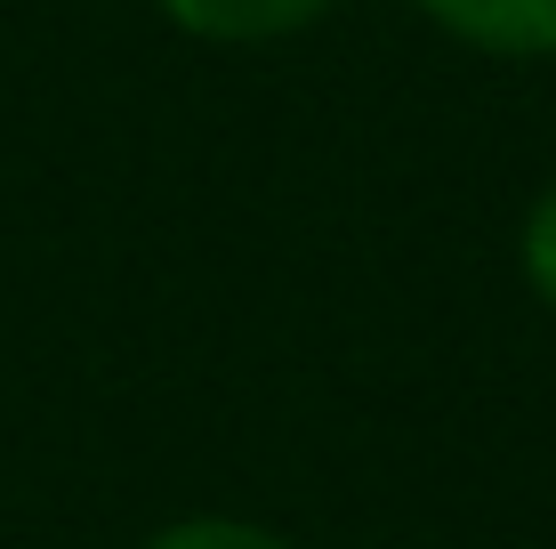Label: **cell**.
<instances>
[{
	"label": "cell",
	"mask_w": 556,
	"mask_h": 549,
	"mask_svg": "<svg viewBox=\"0 0 556 549\" xmlns=\"http://www.w3.org/2000/svg\"><path fill=\"white\" fill-rule=\"evenodd\" d=\"M419 9H435L452 33H468L484 49H508V57L556 49V0H419Z\"/></svg>",
	"instance_id": "cell-1"
},
{
	"label": "cell",
	"mask_w": 556,
	"mask_h": 549,
	"mask_svg": "<svg viewBox=\"0 0 556 549\" xmlns=\"http://www.w3.org/2000/svg\"><path fill=\"white\" fill-rule=\"evenodd\" d=\"M162 9L202 41H275V33H299L306 16H323L331 0H162Z\"/></svg>",
	"instance_id": "cell-2"
},
{
	"label": "cell",
	"mask_w": 556,
	"mask_h": 549,
	"mask_svg": "<svg viewBox=\"0 0 556 549\" xmlns=\"http://www.w3.org/2000/svg\"><path fill=\"white\" fill-rule=\"evenodd\" d=\"M153 549H282V541L258 534V525H235V517H194V525H178V534H162Z\"/></svg>",
	"instance_id": "cell-3"
},
{
	"label": "cell",
	"mask_w": 556,
	"mask_h": 549,
	"mask_svg": "<svg viewBox=\"0 0 556 549\" xmlns=\"http://www.w3.org/2000/svg\"><path fill=\"white\" fill-rule=\"evenodd\" d=\"M525 267H532V283H541V299L556 308V186L541 195V211H532V226H525Z\"/></svg>",
	"instance_id": "cell-4"
}]
</instances>
